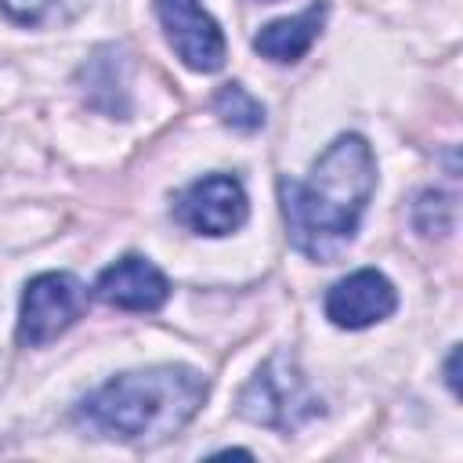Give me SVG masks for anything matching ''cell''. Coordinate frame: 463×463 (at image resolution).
Masks as SVG:
<instances>
[{
  "label": "cell",
  "mask_w": 463,
  "mask_h": 463,
  "mask_svg": "<svg viewBox=\"0 0 463 463\" xmlns=\"http://www.w3.org/2000/svg\"><path fill=\"white\" fill-rule=\"evenodd\" d=\"M376 192V156L362 134H340L311 163L307 177H279L286 239L297 253L333 264L358 232Z\"/></svg>",
  "instance_id": "6da1fadb"
},
{
  "label": "cell",
  "mask_w": 463,
  "mask_h": 463,
  "mask_svg": "<svg viewBox=\"0 0 463 463\" xmlns=\"http://www.w3.org/2000/svg\"><path fill=\"white\" fill-rule=\"evenodd\" d=\"M206 376L192 365L127 369L105 380L76 405V420L98 438L127 445H159L174 438L206 402Z\"/></svg>",
  "instance_id": "7a4b0ae2"
},
{
  "label": "cell",
  "mask_w": 463,
  "mask_h": 463,
  "mask_svg": "<svg viewBox=\"0 0 463 463\" xmlns=\"http://www.w3.org/2000/svg\"><path fill=\"white\" fill-rule=\"evenodd\" d=\"M239 416L260 427H275V430H300L307 420L322 416V402L300 376L297 362L286 354H275L242 387Z\"/></svg>",
  "instance_id": "3957f363"
},
{
  "label": "cell",
  "mask_w": 463,
  "mask_h": 463,
  "mask_svg": "<svg viewBox=\"0 0 463 463\" xmlns=\"http://www.w3.org/2000/svg\"><path fill=\"white\" fill-rule=\"evenodd\" d=\"M87 307V286L69 271H43L25 282L18 307V344L43 347L58 340Z\"/></svg>",
  "instance_id": "277c9868"
},
{
  "label": "cell",
  "mask_w": 463,
  "mask_h": 463,
  "mask_svg": "<svg viewBox=\"0 0 463 463\" xmlns=\"http://www.w3.org/2000/svg\"><path fill=\"white\" fill-rule=\"evenodd\" d=\"M250 199L239 177L206 174L174 195V221H181L195 235H232L246 224Z\"/></svg>",
  "instance_id": "5b68a950"
},
{
  "label": "cell",
  "mask_w": 463,
  "mask_h": 463,
  "mask_svg": "<svg viewBox=\"0 0 463 463\" xmlns=\"http://www.w3.org/2000/svg\"><path fill=\"white\" fill-rule=\"evenodd\" d=\"M159 25L166 33V43L174 54L195 69V72H217L224 65V33L221 25L203 11L199 0H156Z\"/></svg>",
  "instance_id": "8992f818"
},
{
  "label": "cell",
  "mask_w": 463,
  "mask_h": 463,
  "mask_svg": "<svg viewBox=\"0 0 463 463\" xmlns=\"http://www.w3.org/2000/svg\"><path fill=\"white\" fill-rule=\"evenodd\" d=\"M398 307L394 282L376 268H358L329 286L326 293V318L336 329H369L391 318Z\"/></svg>",
  "instance_id": "52a82bcc"
},
{
  "label": "cell",
  "mask_w": 463,
  "mask_h": 463,
  "mask_svg": "<svg viewBox=\"0 0 463 463\" xmlns=\"http://www.w3.org/2000/svg\"><path fill=\"white\" fill-rule=\"evenodd\" d=\"M94 297L119 311H159L170 297V282L148 257L127 253L98 275Z\"/></svg>",
  "instance_id": "ba28073f"
},
{
  "label": "cell",
  "mask_w": 463,
  "mask_h": 463,
  "mask_svg": "<svg viewBox=\"0 0 463 463\" xmlns=\"http://www.w3.org/2000/svg\"><path fill=\"white\" fill-rule=\"evenodd\" d=\"M326 11H329V7L318 0V4L304 7V11L293 14V18L268 22V25L253 36V51H257L260 58H268V61H279V65L300 61V58L311 51V43L318 40L322 22H326Z\"/></svg>",
  "instance_id": "9c48e42d"
},
{
  "label": "cell",
  "mask_w": 463,
  "mask_h": 463,
  "mask_svg": "<svg viewBox=\"0 0 463 463\" xmlns=\"http://www.w3.org/2000/svg\"><path fill=\"white\" fill-rule=\"evenodd\" d=\"M213 112L221 116V123H228L232 130H242V134H253L264 127V105L242 83H224L213 94Z\"/></svg>",
  "instance_id": "30bf717a"
},
{
  "label": "cell",
  "mask_w": 463,
  "mask_h": 463,
  "mask_svg": "<svg viewBox=\"0 0 463 463\" xmlns=\"http://www.w3.org/2000/svg\"><path fill=\"white\" fill-rule=\"evenodd\" d=\"M83 7V0H0V11L18 25H51L65 22Z\"/></svg>",
  "instance_id": "8fae6325"
},
{
  "label": "cell",
  "mask_w": 463,
  "mask_h": 463,
  "mask_svg": "<svg viewBox=\"0 0 463 463\" xmlns=\"http://www.w3.org/2000/svg\"><path fill=\"white\" fill-rule=\"evenodd\" d=\"M456 362H459V347H452V354H449V365H445V380H449L452 394H459V376H456Z\"/></svg>",
  "instance_id": "7c38bea8"
}]
</instances>
